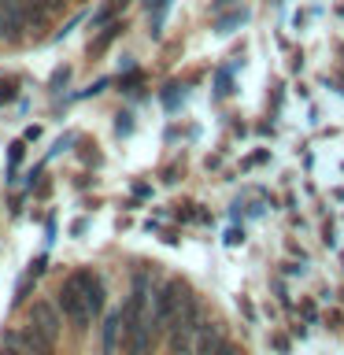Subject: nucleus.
Instances as JSON below:
<instances>
[{"label":"nucleus","mask_w":344,"mask_h":355,"mask_svg":"<svg viewBox=\"0 0 344 355\" xmlns=\"http://www.w3.org/2000/svg\"><path fill=\"white\" fill-rule=\"evenodd\" d=\"M122 4H126V0H111V4H104V8H100L96 15H93V26H104V22H108L111 15H115V11H119Z\"/></svg>","instance_id":"nucleus-10"},{"label":"nucleus","mask_w":344,"mask_h":355,"mask_svg":"<svg viewBox=\"0 0 344 355\" xmlns=\"http://www.w3.org/2000/svg\"><path fill=\"white\" fill-rule=\"evenodd\" d=\"M22 30H26V19H22V0H0V37L19 41Z\"/></svg>","instance_id":"nucleus-5"},{"label":"nucleus","mask_w":344,"mask_h":355,"mask_svg":"<svg viewBox=\"0 0 344 355\" xmlns=\"http://www.w3.org/2000/svg\"><path fill=\"white\" fill-rule=\"evenodd\" d=\"M196 355H241V352L233 348V344H230L226 337H222V340L215 344V348H207V352H196Z\"/></svg>","instance_id":"nucleus-11"},{"label":"nucleus","mask_w":344,"mask_h":355,"mask_svg":"<svg viewBox=\"0 0 344 355\" xmlns=\"http://www.w3.org/2000/svg\"><path fill=\"white\" fill-rule=\"evenodd\" d=\"M189 300V293H185V285L182 282H166L160 293H155V307H152V326L155 329H166L171 326V318L182 311V304Z\"/></svg>","instance_id":"nucleus-2"},{"label":"nucleus","mask_w":344,"mask_h":355,"mask_svg":"<svg viewBox=\"0 0 344 355\" xmlns=\"http://www.w3.org/2000/svg\"><path fill=\"white\" fill-rule=\"evenodd\" d=\"M30 326L41 329L44 337L55 344V337H60V329H63V318H60V311H55L49 300H33V307H30Z\"/></svg>","instance_id":"nucleus-4"},{"label":"nucleus","mask_w":344,"mask_h":355,"mask_svg":"<svg viewBox=\"0 0 344 355\" xmlns=\"http://www.w3.org/2000/svg\"><path fill=\"white\" fill-rule=\"evenodd\" d=\"M4 344H8V348H15L19 355L22 352H26V355H52L55 352V344L44 337L41 329H33V326H22V333H8Z\"/></svg>","instance_id":"nucleus-3"},{"label":"nucleus","mask_w":344,"mask_h":355,"mask_svg":"<svg viewBox=\"0 0 344 355\" xmlns=\"http://www.w3.org/2000/svg\"><path fill=\"white\" fill-rule=\"evenodd\" d=\"M74 282H78V288H82L89 311H93V315H100V307H104V282H100V274H93V270H74Z\"/></svg>","instance_id":"nucleus-6"},{"label":"nucleus","mask_w":344,"mask_h":355,"mask_svg":"<svg viewBox=\"0 0 344 355\" xmlns=\"http://www.w3.org/2000/svg\"><path fill=\"white\" fill-rule=\"evenodd\" d=\"M8 100H15V78H4V82H0V104H8Z\"/></svg>","instance_id":"nucleus-12"},{"label":"nucleus","mask_w":344,"mask_h":355,"mask_svg":"<svg viewBox=\"0 0 344 355\" xmlns=\"http://www.w3.org/2000/svg\"><path fill=\"white\" fill-rule=\"evenodd\" d=\"M22 19H26V30L30 33H41L44 26H49L52 11H49L44 0H22Z\"/></svg>","instance_id":"nucleus-7"},{"label":"nucleus","mask_w":344,"mask_h":355,"mask_svg":"<svg viewBox=\"0 0 344 355\" xmlns=\"http://www.w3.org/2000/svg\"><path fill=\"white\" fill-rule=\"evenodd\" d=\"M119 326H122V311H119V315H111V318L104 322V355H111V352H115V337H119Z\"/></svg>","instance_id":"nucleus-8"},{"label":"nucleus","mask_w":344,"mask_h":355,"mask_svg":"<svg viewBox=\"0 0 344 355\" xmlns=\"http://www.w3.org/2000/svg\"><path fill=\"white\" fill-rule=\"evenodd\" d=\"M0 355H19L15 348H8V344H0Z\"/></svg>","instance_id":"nucleus-14"},{"label":"nucleus","mask_w":344,"mask_h":355,"mask_svg":"<svg viewBox=\"0 0 344 355\" xmlns=\"http://www.w3.org/2000/svg\"><path fill=\"white\" fill-rule=\"evenodd\" d=\"M44 4H49V11H52V15H55V11L63 8V0H44Z\"/></svg>","instance_id":"nucleus-13"},{"label":"nucleus","mask_w":344,"mask_h":355,"mask_svg":"<svg viewBox=\"0 0 344 355\" xmlns=\"http://www.w3.org/2000/svg\"><path fill=\"white\" fill-rule=\"evenodd\" d=\"M122 30H126V26H122V22H111V26H108V30H104V33H100V37L93 41V52L100 55V52H104V49H108V44H111V41H115V37H119V33H122Z\"/></svg>","instance_id":"nucleus-9"},{"label":"nucleus","mask_w":344,"mask_h":355,"mask_svg":"<svg viewBox=\"0 0 344 355\" xmlns=\"http://www.w3.org/2000/svg\"><path fill=\"white\" fill-rule=\"evenodd\" d=\"M55 300H60V311L71 318V326H74L78 333H85L89 326H93V311H89L82 288H78V282H74V274L60 285V296H55Z\"/></svg>","instance_id":"nucleus-1"}]
</instances>
